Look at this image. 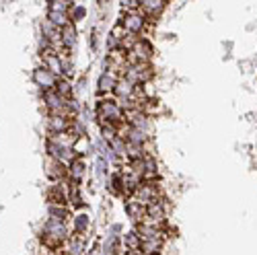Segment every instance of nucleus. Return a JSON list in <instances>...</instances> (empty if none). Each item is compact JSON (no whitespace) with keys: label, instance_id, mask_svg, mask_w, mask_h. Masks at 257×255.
<instances>
[{"label":"nucleus","instance_id":"0eeeda50","mask_svg":"<svg viewBox=\"0 0 257 255\" xmlns=\"http://www.w3.org/2000/svg\"><path fill=\"white\" fill-rule=\"evenodd\" d=\"M46 105L52 111V115H58L64 107H66V101H64V97H60L56 91H48L46 93Z\"/></svg>","mask_w":257,"mask_h":255},{"label":"nucleus","instance_id":"c85d7f7f","mask_svg":"<svg viewBox=\"0 0 257 255\" xmlns=\"http://www.w3.org/2000/svg\"><path fill=\"white\" fill-rule=\"evenodd\" d=\"M89 255H95V253H89Z\"/></svg>","mask_w":257,"mask_h":255},{"label":"nucleus","instance_id":"393cba45","mask_svg":"<svg viewBox=\"0 0 257 255\" xmlns=\"http://www.w3.org/2000/svg\"><path fill=\"white\" fill-rule=\"evenodd\" d=\"M68 3H52L50 5V11H54V13H66L68 11Z\"/></svg>","mask_w":257,"mask_h":255},{"label":"nucleus","instance_id":"6ab92c4d","mask_svg":"<svg viewBox=\"0 0 257 255\" xmlns=\"http://www.w3.org/2000/svg\"><path fill=\"white\" fill-rule=\"evenodd\" d=\"M125 155L130 157L132 161L142 159V146H138V144H130V142H127V144H125Z\"/></svg>","mask_w":257,"mask_h":255},{"label":"nucleus","instance_id":"4be33fe9","mask_svg":"<svg viewBox=\"0 0 257 255\" xmlns=\"http://www.w3.org/2000/svg\"><path fill=\"white\" fill-rule=\"evenodd\" d=\"M56 93H58L60 97H68V95L72 93V87H70L66 80H58V82H56Z\"/></svg>","mask_w":257,"mask_h":255},{"label":"nucleus","instance_id":"f3484780","mask_svg":"<svg viewBox=\"0 0 257 255\" xmlns=\"http://www.w3.org/2000/svg\"><path fill=\"white\" fill-rule=\"evenodd\" d=\"M155 175H157V163H155V159L146 157V159H144V173H142V177L153 179Z\"/></svg>","mask_w":257,"mask_h":255},{"label":"nucleus","instance_id":"f8f14e48","mask_svg":"<svg viewBox=\"0 0 257 255\" xmlns=\"http://www.w3.org/2000/svg\"><path fill=\"white\" fill-rule=\"evenodd\" d=\"M115 93H117L121 99H130V95L134 93V82L127 80V78L123 76V78L117 80V84H115Z\"/></svg>","mask_w":257,"mask_h":255},{"label":"nucleus","instance_id":"2eb2a0df","mask_svg":"<svg viewBox=\"0 0 257 255\" xmlns=\"http://www.w3.org/2000/svg\"><path fill=\"white\" fill-rule=\"evenodd\" d=\"M125 212H127V214H130L134 220H140L146 210L142 208V204H138L136 200H132V202H127V204H125Z\"/></svg>","mask_w":257,"mask_h":255},{"label":"nucleus","instance_id":"a878e982","mask_svg":"<svg viewBox=\"0 0 257 255\" xmlns=\"http://www.w3.org/2000/svg\"><path fill=\"white\" fill-rule=\"evenodd\" d=\"M97 171H99V175H105V173H107V163H105V159H99V163H97Z\"/></svg>","mask_w":257,"mask_h":255},{"label":"nucleus","instance_id":"423d86ee","mask_svg":"<svg viewBox=\"0 0 257 255\" xmlns=\"http://www.w3.org/2000/svg\"><path fill=\"white\" fill-rule=\"evenodd\" d=\"M121 25H123L125 31H130V33H140L142 27H144V19H142V15H138V13H127Z\"/></svg>","mask_w":257,"mask_h":255},{"label":"nucleus","instance_id":"5701e85b","mask_svg":"<svg viewBox=\"0 0 257 255\" xmlns=\"http://www.w3.org/2000/svg\"><path fill=\"white\" fill-rule=\"evenodd\" d=\"M87 226H89V216H87V214H78V216L74 218V228H76V232L87 230Z\"/></svg>","mask_w":257,"mask_h":255},{"label":"nucleus","instance_id":"cd10ccee","mask_svg":"<svg viewBox=\"0 0 257 255\" xmlns=\"http://www.w3.org/2000/svg\"><path fill=\"white\" fill-rule=\"evenodd\" d=\"M84 7H78V9H74V19H80V17H84Z\"/></svg>","mask_w":257,"mask_h":255},{"label":"nucleus","instance_id":"39448f33","mask_svg":"<svg viewBox=\"0 0 257 255\" xmlns=\"http://www.w3.org/2000/svg\"><path fill=\"white\" fill-rule=\"evenodd\" d=\"M148 56H151V46H148V41H142V39H138L136 44L132 46V50H130V60L132 62H144Z\"/></svg>","mask_w":257,"mask_h":255},{"label":"nucleus","instance_id":"7ed1b4c3","mask_svg":"<svg viewBox=\"0 0 257 255\" xmlns=\"http://www.w3.org/2000/svg\"><path fill=\"white\" fill-rule=\"evenodd\" d=\"M33 80H35V84H39V87L44 89L46 93L52 91V89L56 87V82H58L56 74H54L50 68H46V66L35 68V72H33Z\"/></svg>","mask_w":257,"mask_h":255},{"label":"nucleus","instance_id":"ddd939ff","mask_svg":"<svg viewBox=\"0 0 257 255\" xmlns=\"http://www.w3.org/2000/svg\"><path fill=\"white\" fill-rule=\"evenodd\" d=\"M161 251V241L159 239H146L140 245V253L142 255H157Z\"/></svg>","mask_w":257,"mask_h":255},{"label":"nucleus","instance_id":"4468645a","mask_svg":"<svg viewBox=\"0 0 257 255\" xmlns=\"http://www.w3.org/2000/svg\"><path fill=\"white\" fill-rule=\"evenodd\" d=\"M123 243H125V247L130 249V251H140L142 239H140V235H138V230H132V232H127V235L123 237Z\"/></svg>","mask_w":257,"mask_h":255},{"label":"nucleus","instance_id":"9b49d317","mask_svg":"<svg viewBox=\"0 0 257 255\" xmlns=\"http://www.w3.org/2000/svg\"><path fill=\"white\" fill-rule=\"evenodd\" d=\"M68 125H70V121L64 117V115H52V117H50V130H52V134L66 132Z\"/></svg>","mask_w":257,"mask_h":255},{"label":"nucleus","instance_id":"dca6fc26","mask_svg":"<svg viewBox=\"0 0 257 255\" xmlns=\"http://www.w3.org/2000/svg\"><path fill=\"white\" fill-rule=\"evenodd\" d=\"M146 140V132H142V130H138V128H130V132H127V142L130 144H138V146H142V142Z\"/></svg>","mask_w":257,"mask_h":255},{"label":"nucleus","instance_id":"9d476101","mask_svg":"<svg viewBox=\"0 0 257 255\" xmlns=\"http://www.w3.org/2000/svg\"><path fill=\"white\" fill-rule=\"evenodd\" d=\"M99 93H109V91H115V84H117V80H115V74L113 72H103L101 76H99Z\"/></svg>","mask_w":257,"mask_h":255},{"label":"nucleus","instance_id":"20e7f679","mask_svg":"<svg viewBox=\"0 0 257 255\" xmlns=\"http://www.w3.org/2000/svg\"><path fill=\"white\" fill-rule=\"evenodd\" d=\"M134 200L138 202V204H151V202H155V200H159L157 198V187H155V183H148V185H142V187H138L136 191H134Z\"/></svg>","mask_w":257,"mask_h":255},{"label":"nucleus","instance_id":"412c9836","mask_svg":"<svg viewBox=\"0 0 257 255\" xmlns=\"http://www.w3.org/2000/svg\"><path fill=\"white\" fill-rule=\"evenodd\" d=\"M82 251H84L82 239H72L68 245V255H82Z\"/></svg>","mask_w":257,"mask_h":255},{"label":"nucleus","instance_id":"1a4fd4ad","mask_svg":"<svg viewBox=\"0 0 257 255\" xmlns=\"http://www.w3.org/2000/svg\"><path fill=\"white\" fill-rule=\"evenodd\" d=\"M146 216L151 218L153 224H159V222L165 218V208H163V204H161L159 200L151 202V204L146 206Z\"/></svg>","mask_w":257,"mask_h":255},{"label":"nucleus","instance_id":"aec40b11","mask_svg":"<svg viewBox=\"0 0 257 255\" xmlns=\"http://www.w3.org/2000/svg\"><path fill=\"white\" fill-rule=\"evenodd\" d=\"M70 175L78 181L82 175H84V163L78 159V161H72V165H70Z\"/></svg>","mask_w":257,"mask_h":255},{"label":"nucleus","instance_id":"f257e3e1","mask_svg":"<svg viewBox=\"0 0 257 255\" xmlns=\"http://www.w3.org/2000/svg\"><path fill=\"white\" fill-rule=\"evenodd\" d=\"M97 119L99 121H107V123H115L121 119V107L115 101H107L101 99L97 105Z\"/></svg>","mask_w":257,"mask_h":255},{"label":"nucleus","instance_id":"f03ea898","mask_svg":"<svg viewBox=\"0 0 257 255\" xmlns=\"http://www.w3.org/2000/svg\"><path fill=\"white\" fill-rule=\"evenodd\" d=\"M44 239L48 245H60L64 239H66V226L60 220H48L44 226Z\"/></svg>","mask_w":257,"mask_h":255},{"label":"nucleus","instance_id":"b1692460","mask_svg":"<svg viewBox=\"0 0 257 255\" xmlns=\"http://www.w3.org/2000/svg\"><path fill=\"white\" fill-rule=\"evenodd\" d=\"M50 214H52V220H60V222H64V218L68 216V212L64 210V208H58V206H52L50 208Z\"/></svg>","mask_w":257,"mask_h":255},{"label":"nucleus","instance_id":"bb28decb","mask_svg":"<svg viewBox=\"0 0 257 255\" xmlns=\"http://www.w3.org/2000/svg\"><path fill=\"white\" fill-rule=\"evenodd\" d=\"M140 7V3H138V0H127V3H123V9H138Z\"/></svg>","mask_w":257,"mask_h":255},{"label":"nucleus","instance_id":"6e6552de","mask_svg":"<svg viewBox=\"0 0 257 255\" xmlns=\"http://www.w3.org/2000/svg\"><path fill=\"white\" fill-rule=\"evenodd\" d=\"M60 44L66 48V50H70V48L76 46V29H74L72 23L64 25V27L60 29Z\"/></svg>","mask_w":257,"mask_h":255},{"label":"nucleus","instance_id":"a211bd4d","mask_svg":"<svg viewBox=\"0 0 257 255\" xmlns=\"http://www.w3.org/2000/svg\"><path fill=\"white\" fill-rule=\"evenodd\" d=\"M140 9L144 13H159L163 9V3H159V0H146V3H140Z\"/></svg>","mask_w":257,"mask_h":255}]
</instances>
